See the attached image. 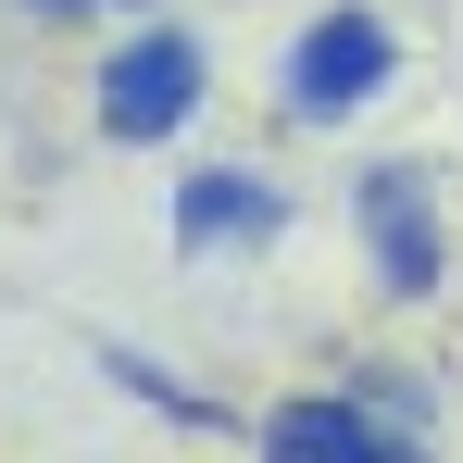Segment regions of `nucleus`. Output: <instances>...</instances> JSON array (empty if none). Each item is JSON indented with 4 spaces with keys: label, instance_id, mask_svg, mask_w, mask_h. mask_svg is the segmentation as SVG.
<instances>
[{
    "label": "nucleus",
    "instance_id": "2",
    "mask_svg": "<svg viewBox=\"0 0 463 463\" xmlns=\"http://www.w3.org/2000/svg\"><path fill=\"white\" fill-rule=\"evenodd\" d=\"M388 76H401L388 13L376 0H326L288 38V63H276V100H288V126H351L364 100H388Z\"/></svg>",
    "mask_w": 463,
    "mask_h": 463
},
{
    "label": "nucleus",
    "instance_id": "3",
    "mask_svg": "<svg viewBox=\"0 0 463 463\" xmlns=\"http://www.w3.org/2000/svg\"><path fill=\"white\" fill-rule=\"evenodd\" d=\"M351 226H364V250H376L388 301H439V288H451V213H439L426 163H376V175L351 188Z\"/></svg>",
    "mask_w": 463,
    "mask_h": 463
},
{
    "label": "nucleus",
    "instance_id": "4",
    "mask_svg": "<svg viewBox=\"0 0 463 463\" xmlns=\"http://www.w3.org/2000/svg\"><path fill=\"white\" fill-rule=\"evenodd\" d=\"M263 463H426V439L376 388H301L263 413Z\"/></svg>",
    "mask_w": 463,
    "mask_h": 463
},
{
    "label": "nucleus",
    "instance_id": "5",
    "mask_svg": "<svg viewBox=\"0 0 463 463\" xmlns=\"http://www.w3.org/2000/svg\"><path fill=\"white\" fill-rule=\"evenodd\" d=\"M288 238V188L263 175V163H201V175H175V250L188 263H213V250H276Z\"/></svg>",
    "mask_w": 463,
    "mask_h": 463
},
{
    "label": "nucleus",
    "instance_id": "6",
    "mask_svg": "<svg viewBox=\"0 0 463 463\" xmlns=\"http://www.w3.org/2000/svg\"><path fill=\"white\" fill-rule=\"evenodd\" d=\"M100 364H113V376L138 388L151 413H175V426H213V401H201V388H175V376H163V364H138V351H100Z\"/></svg>",
    "mask_w": 463,
    "mask_h": 463
},
{
    "label": "nucleus",
    "instance_id": "1",
    "mask_svg": "<svg viewBox=\"0 0 463 463\" xmlns=\"http://www.w3.org/2000/svg\"><path fill=\"white\" fill-rule=\"evenodd\" d=\"M100 100H88V126L113 138V151H163V138H188L201 126V100H213V51L188 38V25H138V38H113L100 51Z\"/></svg>",
    "mask_w": 463,
    "mask_h": 463
},
{
    "label": "nucleus",
    "instance_id": "7",
    "mask_svg": "<svg viewBox=\"0 0 463 463\" xmlns=\"http://www.w3.org/2000/svg\"><path fill=\"white\" fill-rule=\"evenodd\" d=\"M38 13H151V0H38Z\"/></svg>",
    "mask_w": 463,
    "mask_h": 463
}]
</instances>
